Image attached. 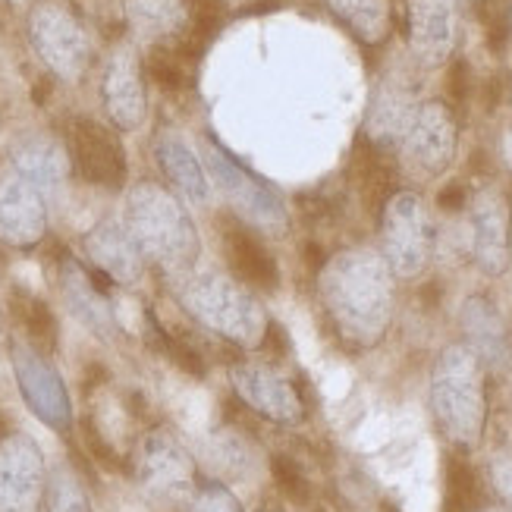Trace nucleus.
I'll list each match as a JSON object with an SVG mask.
<instances>
[{
  "label": "nucleus",
  "mask_w": 512,
  "mask_h": 512,
  "mask_svg": "<svg viewBox=\"0 0 512 512\" xmlns=\"http://www.w3.org/2000/svg\"><path fill=\"white\" fill-rule=\"evenodd\" d=\"M393 271L384 255L349 249L321 271V299L337 333L359 349H371L393 318Z\"/></svg>",
  "instance_id": "obj_1"
},
{
  "label": "nucleus",
  "mask_w": 512,
  "mask_h": 512,
  "mask_svg": "<svg viewBox=\"0 0 512 512\" xmlns=\"http://www.w3.org/2000/svg\"><path fill=\"white\" fill-rule=\"evenodd\" d=\"M484 365L478 355L453 343L443 349L431 368V412L437 428L453 447L475 450L487 421V393H484Z\"/></svg>",
  "instance_id": "obj_2"
},
{
  "label": "nucleus",
  "mask_w": 512,
  "mask_h": 512,
  "mask_svg": "<svg viewBox=\"0 0 512 512\" xmlns=\"http://www.w3.org/2000/svg\"><path fill=\"white\" fill-rule=\"evenodd\" d=\"M129 233L142 252L167 271H189L198 258V233L180 198L158 183H142L126 202Z\"/></svg>",
  "instance_id": "obj_3"
},
{
  "label": "nucleus",
  "mask_w": 512,
  "mask_h": 512,
  "mask_svg": "<svg viewBox=\"0 0 512 512\" xmlns=\"http://www.w3.org/2000/svg\"><path fill=\"white\" fill-rule=\"evenodd\" d=\"M183 305L192 318L236 346H258L271 333V321H267L261 302L246 286L233 283L224 274H198L186 280Z\"/></svg>",
  "instance_id": "obj_4"
},
{
  "label": "nucleus",
  "mask_w": 512,
  "mask_h": 512,
  "mask_svg": "<svg viewBox=\"0 0 512 512\" xmlns=\"http://www.w3.org/2000/svg\"><path fill=\"white\" fill-rule=\"evenodd\" d=\"M29 38L44 66L60 79H79L92 57V41L66 0H38L29 13Z\"/></svg>",
  "instance_id": "obj_5"
},
{
  "label": "nucleus",
  "mask_w": 512,
  "mask_h": 512,
  "mask_svg": "<svg viewBox=\"0 0 512 512\" xmlns=\"http://www.w3.org/2000/svg\"><path fill=\"white\" fill-rule=\"evenodd\" d=\"M384 261L396 277H418L434 252V224L415 192H396L384 205L381 220Z\"/></svg>",
  "instance_id": "obj_6"
},
{
  "label": "nucleus",
  "mask_w": 512,
  "mask_h": 512,
  "mask_svg": "<svg viewBox=\"0 0 512 512\" xmlns=\"http://www.w3.org/2000/svg\"><path fill=\"white\" fill-rule=\"evenodd\" d=\"M456 117L443 101H428L418 107V114L403 139V164L418 180H434L456 158Z\"/></svg>",
  "instance_id": "obj_7"
},
{
  "label": "nucleus",
  "mask_w": 512,
  "mask_h": 512,
  "mask_svg": "<svg viewBox=\"0 0 512 512\" xmlns=\"http://www.w3.org/2000/svg\"><path fill=\"white\" fill-rule=\"evenodd\" d=\"M208 167L214 183L224 189V195L236 205V211L252 220V224H261L267 230H283L286 227V205L283 198L267 189L258 176H252L246 167H239L236 158L220 148L214 139H208Z\"/></svg>",
  "instance_id": "obj_8"
},
{
  "label": "nucleus",
  "mask_w": 512,
  "mask_h": 512,
  "mask_svg": "<svg viewBox=\"0 0 512 512\" xmlns=\"http://www.w3.org/2000/svg\"><path fill=\"white\" fill-rule=\"evenodd\" d=\"M10 359H13V371H16L22 399L29 403V409L54 431L70 428L73 425L70 396H66L60 374L51 368L48 359H44V352H38L26 343H13Z\"/></svg>",
  "instance_id": "obj_9"
},
{
  "label": "nucleus",
  "mask_w": 512,
  "mask_h": 512,
  "mask_svg": "<svg viewBox=\"0 0 512 512\" xmlns=\"http://www.w3.org/2000/svg\"><path fill=\"white\" fill-rule=\"evenodd\" d=\"M230 381L236 396L246 403L252 412L261 418L274 421V425H299L305 418V403L296 384L283 377L271 365H258V362H239L230 371Z\"/></svg>",
  "instance_id": "obj_10"
},
{
  "label": "nucleus",
  "mask_w": 512,
  "mask_h": 512,
  "mask_svg": "<svg viewBox=\"0 0 512 512\" xmlns=\"http://www.w3.org/2000/svg\"><path fill=\"white\" fill-rule=\"evenodd\" d=\"M469 255L487 277L509 267V202L494 186L478 189L469 202Z\"/></svg>",
  "instance_id": "obj_11"
},
{
  "label": "nucleus",
  "mask_w": 512,
  "mask_h": 512,
  "mask_svg": "<svg viewBox=\"0 0 512 512\" xmlns=\"http://www.w3.org/2000/svg\"><path fill=\"white\" fill-rule=\"evenodd\" d=\"M70 151L85 183L101 189H120L126 183V151L107 126L88 117L70 120Z\"/></svg>",
  "instance_id": "obj_12"
},
{
  "label": "nucleus",
  "mask_w": 512,
  "mask_h": 512,
  "mask_svg": "<svg viewBox=\"0 0 512 512\" xmlns=\"http://www.w3.org/2000/svg\"><path fill=\"white\" fill-rule=\"evenodd\" d=\"M139 478L158 497H192L195 462L170 431H151L139 447Z\"/></svg>",
  "instance_id": "obj_13"
},
{
  "label": "nucleus",
  "mask_w": 512,
  "mask_h": 512,
  "mask_svg": "<svg viewBox=\"0 0 512 512\" xmlns=\"http://www.w3.org/2000/svg\"><path fill=\"white\" fill-rule=\"evenodd\" d=\"M415 114H418V104H415L412 82L403 73L384 76L377 82L371 104H368V117H365L368 145L377 151H390L396 145H403Z\"/></svg>",
  "instance_id": "obj_14"
},
{
  "label": "nucleus",
  "mask_w": 512,
  "mask_h": 512,
  "mask_svg": "<svg viewBox=\"0 0 512 512\" xmlns=\"http://www.w3.org/2000/svg\"><path fill=\"white\" fill-rule=\"evenodd\" d=\"M101 98L107 107V117L114 120L117 129L129 132L139 129L148 110V98H145V79H142V66L136 51L129 44H120V48L110 54L107 66H104V82H101Z\"/></svg>",
  "instance_id": "obj_15"
},
{
  "label": "nucleus",
  "mask_w": 512,
  "mask_h": 512,
  "mask_svg": "<svg viewBox=\"0 0 512 512\" xmlns=\"http://www.w3.org/2000/svg\"><path fill=\"white\" fill-rule=\"evenodd\" d=\"M44 462L29 437L0 440V512H35Z\"/></svg>",
  "instance_id": "obj_16"
},
{
  "label": "nucleus",
  "mask_w": 512,
  "mask_h": 512,
  "mask_svg": "<svg viewBox=\"0 0 512 512\" xmlns=\"http://www.w3.org/2000/svg\"><path fill=\"white\" fill-rule=\"evenodd\" d=\"M217 230H220V242H224V255L233 267V274L246 286L258 289V293H274L280 286L277 258L267 252V246L252 233L246 220L224 214L217 220Z\"/></svg>",
  "instance_id": "obj_17"
},
{
  "label": "nucleus",
  "mask_w": 512,
  "mask_h": 512,
  "mask_svg": "<svg viewBox=\"0 0 512 512\" xmlns=\"http://www.w3.org/2000/svg\"><path fill=\"white\" fill-rule=\"evenodd\" d=\"M459 0H409V41L421 66L447 63L456 44Z\"/></svg>",
  "instance_id": "obj_18"
},
{
  "label": "nucleus",
  "mask_w": 512,
  "mask_h": 512,
  "mask_svg": "<svg viewBox=\"0 0 512 512\" xmlns=\"http://www.w3.org/2000/svg\"><path fill=\"white\" fill-rule=\"evenodd\" d=\"M104 280L107 277L101 271L88 274L85 267L70 255L60 261V289H63L66 308H70L92 333L110 340V337H117L120 327H117L114 308H110V299L104 293Z\"/></svg>",
  "instance_id": "obj_19"
},
{
  "label": "nucleus",
  "mask_w": 512,
  "mask_h": 512,
  "mask_svg": "<svg viewBox=\"0 0 512 512\" xmlns=\"http://www.w3.org/2000/svg\"><path fill=\"white\" fill-rule=\"evenodd\" d=\"M44 230H48V211L41 202V189L22 176L0 183V242L29 249L41 242Z\"/></svg>",
  "instance_id": "obj_20"
},
{
  "label": "nucleus",
  "mask_w": 512,
  "mask_h": 512,
  "mask_svg": "<svg viewBox=\"0 0 512 512\" xmlns=\"http://www.w3.org/2000/svg\"><path fill=\"white\" fill-rule=\"evenodd\" d=\"M85 249L92 258L95 271H101L110 283H132L142 274L145 252L120 220H101V224L85 236Z\"/></svg>",
  "instance_id": "obj_21"
},
{
  "label": "nucleus",
  "mask_w": 512,
  "mask_h": 512,
  "mask_svg": "<svg viewBox=\"0 0 512 512\" xmlns=\"http://www.w3.org/2000/svg\"><path fill=\"white\" fill-rule=\"evenodd\" d=\"M462 330H465V346H469L484 368H509L512 365V343L500 311L491 299L472 296L462 305Z\"/></svg>",
  "instance_id": "obj_22"
},
{
  "label": "nucleus",
  "mask_w": 512,
  "mask_h": 512,
  "mask_svg": "<svg viewBox=\"0 0 512 512\" xmlns=\"http://www.w3.org/2000/svg\"><path fill=\"white\" fill-rule=\"evenodd\" d=\"M154 161H158V167L164 170V176L176 186V192L186 195L189 202H195V205L208 202V176H205V167L198 164L192 148L180 136H173V132H161L158 142H154Z\"/></svg>",
  "instance_id": "obj_23"
},
{
  "label": "nucleus",
  "mask_w": 512,
  "mask_h": 512,
  "mask_svg": "<svg viewBox=\"0 0 512 512\" xmlns=\"http://www.w3.org/2000/svg\"><path fill=\"white\" fill-rule=\"evenodd\" d=\"M13 167L16 176L29 180L38 189H54L63 183L70 161H66V151L54 139H26L13 151Z\"/></svg>",
  "instance_id": "obj_24"
},
{
  "label": "nucleus",
  "mask_w": 512,
  "mask_h": 512,
  "mask_svg": "<svg viewBox=\"0 0 512 512\" xmlns=\"http://www.w3.org/2000/svg\"><path fill=\"white\" fill-rule=\"evenodd\" d=\"M129 26L145 38L167 41L189 26V0H126Z\"/></svg>",
  "instance_id": "obj_25"
},
{
  "label": "nucleus",
  "mask_w": 512,
  "mask_h": 512,
  "mask_svg": "<svg viewBox=\"0 0 512 512\" xmlns=\"http://www.w3.org/2000/svg\"><path fill=\"white\" fill-rule=\"evenodd\" d=\"M327 7L365 44H381L390 35V0H327Z\"/></svg>",
  "instance_id": "obj_26"
},
{
  "label": "nucleus",
  "mask_w": 512,
  "mask_h": 512,
  "mask_svg": "<svg viewBox=\"0 0 512 512\" xmlns=\"http://www.w3.org/2000/svg\"><path fill=\"white\" fill-rule=\"evenodd\" d=\"M195 57H189L180 44H154L148 51V73L167 92H180L189 82V66Z\"/></svg>",
  "instance_id": "obj_27"
},
{
  "label": "nucleus",
  "mask_w": 512,
  "mask_h": 512,
  "mask_svg": "<svg viewBox=\"0 0 512 512\" xmlns=\"http://www.w3.org/2000/svg\"><path fill=\"white\" fill-rule=\"evenodd\" d=\"M16 315L19 324L26 327L29 340L38 352H51L57 346V318L54 311L35 296H16Z\"/></svg>",
  "instance_id": "obj_28"
},
{
  "label": "nucleus",
  "mask_w": 512,
  "mask_h": 512,
  "mask_svg": "<svg viewBox=\"0 0 512 512\" xmlns=\"http://www.w3.org/2000/svg\"><path fill=\"white\" fill-rule=\"evenodd\" d=\"M44 503H48V512H88L82 487L76 484L73 475H66V472H57L51 478L48 497H44Z\"/></svg>",
  "instance_id": "obj_29"
},
{
  "label": "nucleus",
  "mask_w": 512,
  "mask_h": 512,
  "mask_svg": "<svg viewBox=\"0 0 512 512\" xmlns=\"http://www.w3.org/2000/svg\"><path fill=\"white\" fill-rule=\"evenodd\" d=\"M192 512H242V503L220 481H202L192 494Z\"/></svg>",
  "instance_id": "obj_30"
},
{
  "label": "nucleus",
  "mask_w": 512,
  "mask_h": 512,
  "mask_svg": "<svg viewBox=\"0 0 512 512\" xmlns=\"http://www.w3.org/2000/svg\"><path fill=\"white\" fill-rule=\"evenodd\" d=\"M274 478L277 484L286 491V497H293L296 503H305L308 500V484L299 472V465L293 459H286V456H274Z\"/></svg>",
  "instance_id": "obj_31"
},
{
  "label": "nucleus",
  "mask_w": 512,
  "mask_h": 512,
  "mask_svg": "<svg viewBox=\"0 0 512 512\" xmlns=\"http://www.w3.org/2000/svg\"><path fill=\"white\" fill-rule=\"evenodd\" d=\"M82 434H85V443H88V453H92L101 465H107V469H120V456H117V450L110 447L107 437L101 434V428L95 425L92 418H85Z\"/></svg>",
  "instance_id": "obj_32"
},
{
  "label": "nucleus",
  "mask_w": 512,
  "mask_h": 512,
  "mask_svg": "<svg viewBox=\"0 0 512 512\" xmlns=\"http://www.w3.org/2000/svg\"><path fill=\"white\" fill-rule=\"evenodd\" d=\"M217 450H220V462H224L230 472H239L242 465L249 462L246 447H242V440H239V437H233V434L220 440V443H217Z\"/></svg>",
  "instance_id": "obj_33"
},
{
  "label": "nucleus",
  "mask_w": 512,
  "mask_h": 512,
  "mask_svg": "<svg viewBox=\"0 0 512 512\" xmlns=\"http://www.w3.org/2000/svg\"><path fill=\"white\" fill-rule=\"evenodd\" d=\"M491 475H494V484H497V491L512 503V459L503 456L491 465Z\"/></svg>",
  "instance_id": "obj_34"
},
{
  "label": "nucleus",
  "mask_w": 512,
  "mask_h": 512,
  "mask_svg": "<svg viewBox=\"0 0 512 512\" xmlns=\"http://www.w3.org/2000/svg\"><path fill=\"white\" fill-rule=\"evenodd\" d=\"M4 434H7V425H4V418H0V440H4Z\"/></svg>",
  "instance_id": "obj_35"
},
{
  "label": "nucleus",
  "mask_w": 512,
  "mask_h": 512,
  "mask_svg": "<svg viewBox=\"0 0 512 512\" xmlns=\"http://www.w3.org/2000/svg\"><path fill=\"white\" fill-rule=\"evenodd\" d=\"M484 512H500V509H484Z\"/></svg>",
  "instance_id": "obj_36"
},
{
  "label": "nucleus",
  "mask_w": 512,
  "mask_h": 512,
  "mask_svg": "<svg viewBox=\"0 0 512 512\" xmlns=\"http://www.w3.org/2000/svg\"><path fill=\"white\" fill-rule=\"evenodd\" d=\"M261 512H274V509H261Z\"/></svg>",
  "instance_id": "obj_37"
}]
</instances>
